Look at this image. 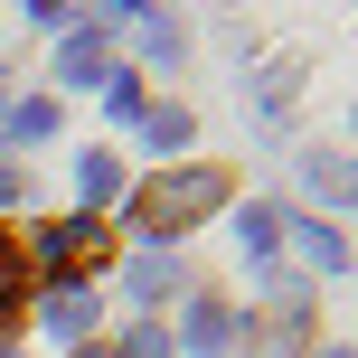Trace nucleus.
<instances>
[{"label":"nucleus","instance_id":"obj_1","mask_svg":"<svg viewBox=\"0 0 358 358\" xmlns=\"http://www.w3.org/2000/svg\"><path fill=\"white\" fill-rule=\"evenodd\" d=\"M236 198V170H170V179H151L142 198H132V227L142 236H179V227H198V217H217Z\"/></svg>","mask_w":358,"mask_h":358},{"label":"nucleus","instance_id":"obj_2","mask_svg":"<svg viewBox=\"0 0 358 358\" xmlns=\"http://www.w3.org/2000/svg\"><path fill=\"white\" fill-rule=\"evenodd\" d=\"M104 245H113V236H104V217H57V227L38 236V255H48L66 283H76L85 264H104Z\"/></svg>","mask_w":358,"mask_h":358},{"label":"nucleus","instance_id":"obj_3","mask_svg":"<svg viewBox=\"0 0 358 358\" xmlns=\"http://www.w3.org/2000/svg\"><path fill=\"white\" fill-rule=\"evenodd\" d=\"M48 330L85 349V330H94V292H85V283H57V292H48Z\"/></svg>","mask_w":358,"mask_h":358},{"label":"nucleus","instance_id":"obj_4","mask_svg":"<svg viewBox=\"0 0 358 358\" xmlns=\"http://www.w3.org/2000/svg\"><path fill=\"white\" fill-rule=\"evenodd\" d=\"M76 189H85V217H94L113 189H123V161H113V151H85V161H76Z\"/></svg>","mask_w":358,"mask_h":358},{"label":"nucleus","instance_id":"obj_5","mask_svg":"<svg viewBox=\"0 0 358 358\" xmlns=\"http://www.w3.org/2000/svg\"><path fill=\"white\" fill-rule=\"evenodd\" d=\"M227 340H236V311H217V302H198V311H189V349H198V358H217Z\"/></svg>","mask_w":358,"mask_h":358},{"label":"nucleus","instance_id":"obj_6","mask_svg":"<svg viewBox=\"0 0 358 358\" xmlns=\"http://www.w3.org/2000/svg\"><path fill=\"white\" fill-rule=\"evenodd\" d=\"M19 292H29V255L19 236H0V321H19Z\"/></svg>","mask_w":358,"mask_h":358},{"label":"nucleus","instance_id":"obj_7","mask_svg":"<svg viewBox=\"0 0 358 358\" xmlns=\"http://www.w3.org/2000/svg\"><path fill=\"white\" fill-rule=\"evenodd\" d=\"M57 76H66V85H85V76H104V29H94V38H66V57H57Z\"/></svg>","mask_w":358,"mask_h":358},{"label":"nucleus","instance_id":"obj_8","mask_svg":"<svg viewBox=\"0 0 358 358\" xmlns=\"http://www.w3.org/2000/svg\"><path fill=\"white\" fill-rule=\"evenodd\" d=\"M132 292H142V302H170V292H179V264H170V255H142V264H132Z\"/></svg>","mask_w":358,"mask_h":358},{"label":"nucleus","instance_id":"obj_9","mask_svg":"<svg viewBox=\"0 0 358 358\" xmlns=\"http://www.w3.org/2000/svg\"><path fill=\"white\" fill-rule=\"evenodd\" d=\"M0 132H10V142H48V132H57V104H19Z\"/></svg>","mask_w":358,"mask_h":358},{"label":"nucleus","instance_id":"obj_10","mask_svg":"<svg viewBox=\"0 0 358 358\" xmlns=\"http://www.w3.org/2000/svg\"><path fill=\"white\" fill-rule=\"evenodd\" d=\"M236 236H245V255H273V236H283V217H273V208H245V217H236Z\"/></svg>","mask_w":358,"mask_h":358},{"label":"nucleus","instance_id":"obj_11","mask_svg":"<svg viewBox=\"0 0 358 358\" xmlns=\"http://www.w3.org/2000/svg\"><path fill=\"white\" fill-rule=\"evenodd\" d=\"M302 255H311V264H321V273H340V264H349L340 227H302Z\"/></svg>","mask_w":358,"mask_h":358},{"label":"nucleus","instance_id":"obj_12","mask_svg":"<svg viewBox=\"0 0 358 358\" xmlns=\"http://www.w3.org/2000/svg\"><path fill=\"white\" fill-rule=\"evenodd\" d=\"M302 189H311V198H330V208H340V198H349V170H340V161H302Z\"/></svg>","mask_w":358,"mask_h":358},{"label":"nucleus","instance_id":"obj_13","mask_svg":"<svg viewBox=\"0 0 358 358\" xmlns=\"http://www.w3.org/2000/svg\"><path fill=\"white\" fill-rule=\"evenodd\" d=\"M104 104L123 113V123H142V113H151V104H142V85H132V76H104Z\"/></svg>","mask_w":358,"mask_h":358},{"label":"nucleus","instance_id":"obj_14","mask_svg":"<svg viewBox=\"0 0 358 358\" xmlns=\"http://www.w3.org/2000/svg\"><path fill=\"white\" fill-rule=\"evenodd\" d=\"M142 123H151V142H161V151H179V142H189V113H179V104H161V113H142Z\"/></svg>","mask_w":358,"mask_h":358},{"label":"nucleus","instance_id":"obj_15","mask_svg":"<svg viewBox=\"0 0 358 358\" xmlns=\"http://www.w3.org/2000/svg\"><path fill=\"white\" fill-rule=\"evenodd\" d=\"M123 358H170V340H161V330H132V340H123Z\"/></svg>","mask_w":358,"mask_h":358},{"label":"nucleus","instance_id":"obj_16","mask_svg":"<svg viewBox=\"0 0 358 358\" xmlns=\"http://www.w3.org/2000/svg\"><path fill=\"white\" fill-rule=\"evenodd\" d=\"M0 198H19V170H10V151H0Z\"/></svg>","mask_w":358,"mask_h":358},{"label":"nucleus","instance_id":"obj_17","mask_svg":"<svg viewBox=\"0 0 358 358\" xmlns=\"http://www.w3.org/2000/svg\"><path fill=\"white\" fill-rule=\"evenodd\" d=\"M76 358H113V349H76Z\"/></svg>","mask_w":358,"mask_h":358},{"label":"nucleus","instance_id":"obj_18","mask_svg":"<svg viewBox=\"0 0 358 358\" xmlns=\"http://www.w3.org/2000/svg\"><path fill=\"white\" fill-rule=\"evenodd\" d=\"M321 358H349V349H321Z\"/></svg>","mask_w":358,"mask_h":358},{"label":"nucleus","instance_id":"obj_19","mask_svg":"<svg viewBox=\"0 0 358 358\" xmlns=\"http://www.w3.org/2000/svg\"><path fill=\"white\" fill-rule=\"evenodd\" d=\"M0 358H19V349H0Z\"/></svg>","mask_w":358,"mask_h":358}]
</instances>
